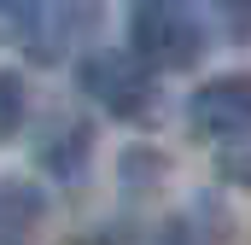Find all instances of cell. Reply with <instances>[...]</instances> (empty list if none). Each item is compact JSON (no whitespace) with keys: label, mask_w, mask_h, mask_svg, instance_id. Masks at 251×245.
<instances>
[{"label":"cell","mask_w":251,"mask_h":245,"mask_svg":"<svg viewBox=\"0 0 251 245\" xmlns=\"http://www.w3.org/2000/svg\"><path fill=\"white\" fill-rule=\"evenodd\" d=\"M210 47L199 0H134L128 12V53L146 70H193Z\"/></svg>","instance_id":"6da1fadb"},{"label":"cell","mask_w":251,"mask_h":245,"mask_svg":"<svg viewBox=\"0 0 251 245\" xmlns=\"http://www.w3.org/2000/svg\"><path fill=\"white\" fill-rule=\"evenodd\" d=\"M76 88L117 122H146L158 111V70H146L128 47H88L76 59Z\"/></svg>","instance_id":"7a4b0ae2"},{"label":"cell","mask_w":251,"mask_h":245,"mask_svg":"<svg viewBox=\"0 0 251 245\" xmlns=\"http://www.w3.org/2000/svg\"><path fill=\"white\" fill-rule=\"evenodd\" d=\"M187 122L204 140H251V76L228 70V76L199 82L187 99Z\"/></svg>","instance_id":"3957f363"},{"label":"cell","mask_w":251,"mask_h":245,"mask_svg":"<svg viewBox=\"0 0 251 245\" xmlns=\"http://www.w3.org/2000/svg\"><path fill=\"white\" fill-rule=\"evenodd\" d=\"M100 29V0H35V29L24 41L29 64H64Z\"/></svg>","instance_id":"277c9868"},{"label":"cell","mask_w":251,"mask_h":245,"mask_svg":"<svg viewBox=\"0 0 251 245\" xmlns=\"http://www.w3.org/2000/svg\"><path fill=\"white\" fill-rule=\"evenodd\" d=\"M88 158H94V128H88V117H76V111L41 117V128H35V164L53 181H76L88 170Z\"/></svg>","instance_id":"5b68a950"},{"label":"cell","mask_w":251,"mask_h":245,"mask_svg":"<svg viewBox=\"0 0 251 245\" xmlns=\"http://www.w3.org/2000/svg\"><path fill=\"white\" fill-rule=\"evenodd\" d=\"M47 216V193L35 181H0V245H29Z\"/></svg>","instance_id":"8992f818"},{"label":"cell","mask_w":251,"mask_h":245,"mask_svg":"<svg viewBox=\"0 0 251 245\" xmlns=\"http://www.w3.org/2000/svg\"><path fill=\"white\" fill-rule=\"evenodd\" d=\"M24 117H29V88L18 70H0V140H12L24 128Z\"/></svg>","instance_id":"52a82bcc"},{"label":"cell","mask_w":251,"mask_h":245,"mask_svg":"<svg viewBox=\"0 0 251 245\" xmlns=\"http://www.w3.org/2000/svg\"><path fill=\"white\" fill-rule=\"evenodd\" d=\"M204 6H210V18H216L222 41L251 47V0H204Z\"/></svg>","instance_id":"ba28073f"},{"label":"cell","mask_w":251,"mask_h":245,"mask_svg":"<svg viewBox=\"0 0 251 245\" xmlns=\"http://www.w3.org/2000/svg\"><path fill=\"white\" fill-rule=\"evenodd\" d=\"M35 29V0H0V47H24Z\"/></svg>","instance_id":"9c48e42d"},{"label":"cell","mask_w":251,"mask_h":245,"mask_svg":"<svg viewBox=\"0 0 251 245\" xmlns=\"http://www.w3.org/2000/svg\"><path fill=\"white\" fill-rule=\"evenodd\" d=\"M216 181L251 193V140H228V146L216 152Z\"/></svg>","instance_id":"30bf717a"},{"label":"cell","mask_w":251,"mask_h":245,"mask_svg":"<svg viewBox=\"0 0 251 245\" xmlns=\"http://www.w3.org/2000/svg\"><path fill=\"white\" fill-rule=\"evenodd\" d=\"M152 245H199V240H193V228H187V222H164V228L152 234Z\"/></svg>","instance_id":"8fae6325"}]
</instances>
